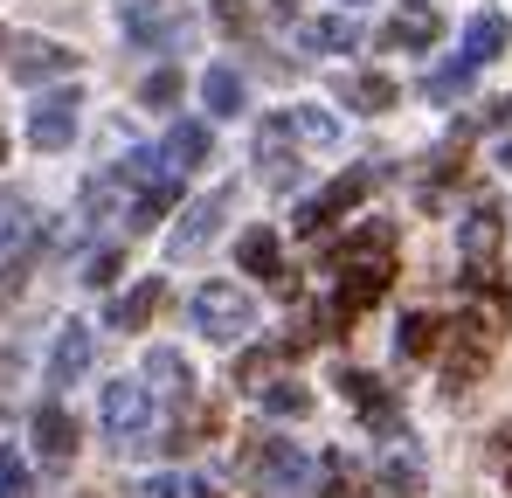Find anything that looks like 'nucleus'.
Wrapping results in <instances>:
<instances>
[{
	"mask_svg": "<svg viewBox=\"0 0 512 498\" xmlns=\"http://www.w3.org/2000/svg\"><path fill=\"white\" fill-rule=\"evenodd\" d=\"M201 160H208V125H194V118L173 125L167 146H160V166H167V173H187V166H201Z\"/></svg>",
	"mask_w": 512,
	"mask_h": 498,
	"instance_id": "nucleus-20",
	"label": "nucleus"
},
{
	"mask_svg": "<svg viewBox=\"0 0 512 498\" xmlns=\"http://www.w3.org/2000/svg\"><path fill=\"white\" fill-rule=\"evenodd\" d=\"M84 367H90V326L70 319V326L56 332V353H49V388H77Z\"/></svg>",
	"mask_w": 512,
	"mask_h": 498,
	"instance_id": "nucleus-13",
	"label": "nucleus"
},
{
	"mask_svg": "<svg viewBox=\"0 0 512 498\" xmlns=\"http://www.w3.org/2000/svg\"><path fill=\"white\" fill-rule=\"evenodd\" d=\"M7 70H14L21 83H49V77H70V70H77V56H70L63 42H49V35H14Z\"/></svg>",
	"mask_w": 512,
	"mask_h": 498,
	"instance_id": "nucleus-9",
	"label": "nucleus"
},
{
	"mask_svg": "<svg viewBox=\"0 0 512 498\" xmlns=\"http://www.w3.org/2000/svg\"><path fill=\"white\" fill-rule=\"evenodd\" d=\"M35 492V478H28V464L14 457V450H0V498H28Z\"/></svg>",
	"mask_w": 512,
	"mask_h": 498,
	"instance_id": "nucleus-28",
	"label": "nucleus"
},
{
	"mask_svg": "<svg viewBox=\"0 0 512 498\" xmlns=\"http://www.w3.org/2000/svg\"><path fill=\"white\" fill-rule=\"evenodd\" d=\"M471 83V63H457V70H436L429 77V97H450V90H464Z\"/></svg>",
	"mask_w": 512,
	"mask_h": 498,
	"instance_id": "nucleus-33",
	"label": "nucleus"
},
{
	"mask_svg": "<svg viewBox=\"0 0 512 498\" xmlns=\"http://www.w3.org/2000/svg\"><path fill=\"white\" fill-rule=\"evenodd\" d=\"M243 464H250V478L270 498H298L305 492V450H298V443H256Z\"/></svg>",
	"mask_w": 512,
	"mask_h": 498,
	"instance_id": "nucleus-7",
	"label": "nucleus"
},
{
	"mask_svg": "<svg viewBox=\"0 0 512 498\" xmlns=\"http://www.w3.org/2000/svg\"><path fill=\"white\" fill-rule=\"evenodd\" d=\"M499 332L485 312H464L457 326H450V353H443V388L450 395H464V388H478V374L492 367V353H499Z\"/></svg>",
	"mask_w": 512,
	"mask_h": 498,
	"instance_id": "nucleus-2",
	"label": "nucleus"
},
{
	"mask_svg": "<svg viewBox=\"0 0 512 498\" xmlns=\"http://www.w3.org/2000/svg\"><path fill=\"white\" fill-rule=\"evenodd\" d=\"M499 166H506V173H512V139H506V146H499Z\"/></svg>",
	"mask_w": 512,
	"mask_h": 498,
	"instance_id": "nucleus-38",
	"label": "nucleus"
},
{
	"mask_svg": "<svg viewBox=\"0 0 512 498\" xmlns=\"http://www.w3.org/2000/svg\"><path fill=\"white\" fill-rule=\"evenodd\" d=\"M201 97H208V111H215V118H236V111H243V97H250V90H243V77H236V70H229V63H215V70H208V77H201Z\"/></svg>",
	"mask_w": 512,
	"mask_h": 498,
	"instance_id": "nucleus-24",
	"label": "nucleus"
},
{
	"mask_svg": "<svg viewBox=\"0 0 512 498\" xmlns=\"http://www.w3.org/2000/svg\"><path fill=\"white\" fill-rule=\"evenodd\" d=\"M0 160H7V132H0Z\"/></svg>",
	"mask_w": 512,
	"mask_h": 498,
	"instance_id": "nucleus-39",
	"label": "nucleus"
},
{
	"mask_svg": "<svg viewBox=\"0 0 512 498\" xmlns=\"http://www.w3.org/2000/svg\"><path fill=\"white\" fill-rule=\"evenodd\" d=\"M263 7H270V14H284V21L298 14V0H263Z\"/></svg>",
	"mask_w": 512,
	"mask_h": 498,
	"instance_id": "nucleus-37",
	"label": "nucleus"
},
{
	"mask_svg": "<svg viewBox=\"0 0 512 498\" xmlns=\"http://www.w3.org/2000/svg\"><path fill=\"white\" fill-rule=\"evenodd\" d=\"M374 180H381V173H340L333 187H319L312 201H298L291 229H298V236H319L326 222H340L346 208H360V201H367V187H374Z\"/></svg>",
	"mask_w": 512,
	"mask_h": 498,
	"instance_id": "nucleus-5",
	"label": "nucleus"
},
{
	"mask_svg": "<svg viewBox=\"0 0 512 498\" xmlns=\"http://www.w3.org/2000/svg\"><path fill=\"white\" fill-rule=\"evenodd\" d=\"M139 97H146V104H173V97H180V70H153Z\"/></svg>",
	"mask_w": 512,
	"mask_h": 498,
	"instance_id": "nucleus-32",
	"label": "nucleus"
},
{
	"mask_svg": "<svg viewBox=\"0 0 512 498\" xmlns=\"http://www.w3.org/2000/svg\"><path fill=\"white\" fill-rule=\"evenodd\" d=\"M346 7H360V0H346Z\"/></svg>",
	"mask_w": 512,
	"mask_h": 498,
	"instance_id": "nucleus-42",
	"label": "nucleus"
},
{
	"mask_svg": "<svg viewBox=\"0 0 512 498\" xmlns=\"http://www.w3.org/2000/svg\"><path fill=\"white\" fill-rule=\"evenodd\" d=\"M506 49H512L506 14H492V7H485V14H471V28H464V63H471V70H485V63H499Z\"/></svg>",
	"mask_w": 512,
	"mask_h": 498,
	"instance_id": "nucleus-14",
	"label": "nucleus"
},
{
	"mask_svg": "<svg viewBox=\"0 0 512 498\" xmlns=\"http://www.w3.org/2000/svg\"><path fill=\"white\" fill-rule=\"evenodd\" d=\"M28 222H35V215H28V201H0V249L21 243V236H28Z\"/></svg>",
	"mask_w": 512,
	"mask_h": 498,
	"instance_id": "nucleus-29",
	"label": "nucleus"
},
{
	"mask_svg": "<svg viewBox=\"0 0 512 498\" xmlns=\"http://www.w3.org/2000/svg\"><path fill=\"white\" fill-rule=\"evenodd\" d=\"M346 104H353V111H388V104H395V83L388 77H353L346 83Z\"/></svg>",
	"mask_w": 512,
	"mask_h": 498,
	"instance_id": "nucleus-27",
	"label": "nucleus"
},
{
	"mask_svg": "<svg viewBox=\"0 0 512 498\" xmlns=\"http://www.w3.org/2000/svg\"><path fill=\"white\" fill-rule=\"evenodd\" d=\"M132 498H180V478H146V485H132Z\"/></svg>",
	"mask_w": 512,
	"mask_h": 498,
	"instance_id": "nucleus-35",
	"label": "nucleus"
},
{
	"mask_svg": "<svg viewBox=\"0 0 512 498\" xmlns=\"http://www.w3.org/2000/svg\"><path fill=\"white\" fill-rule=\"evenodd\" d=\"M97 422H104V436H111L118 450H132V443L146 436V422H153V388H139V381H111L104 402H97Z\"/></svg>",
	"mask_w": 512,
	"mask_h": 498,
	"instance_id": "nucleus-4",
	"label": "nucleus"
},
{
	"mask_svg": "<svg viewBox=\"0 0 512 498\" xmlns=\"http://www.w3.org/2000/svg\"><path fill=\"white\" fill-rule=\"evenodd\" d=\"M388 277H395V222H367L360 236H346L340 256V298H333V326H353L367 305L388 298Z\"/></svg>",
	"mask_w": 512,
	"mask_h": 498,
	"instance_id": "nucleus-1",
	"label": "nucleus"
},
{
	"mask_svg": "<svg viewBox=\"0 0 512 498\" xmlns=\"http://www.w3.org/2000/svg\"><path fill=\"white\" fill-rule=\"evenodd\" d=\"M146 381H160V395H173V402H187V388H194V367H187L173 346H153V353H146Z\"/></svg>",
	"mask_w": 512,
	"mask_h": 498,
	"instance_id": "nucleus-23",
	"label": "nucleus"
},
{
	"mask_svg": "<svg viewBox=\"0 0 512 498\" xmlns=\"http://www.w3.org/2000/svg\"><path fill=\"white\" fill-rule=\"evenodd\" d=\"M506 485H512V464H506Z\"/></svg>",
	"mask_w": 512,
	"mask_h": 498,
	"instance_id": "nucleus-41",
	"label": "nucleus"
},
{
	"mask_svg": "<svg viewBox=\"0 0 512 498\" xmlns=\"http://www.w3.org/2000/svg\"><path fill=\"white\" fill-rule=\"evenodd\" d=\"M236 263L263 277V284H284V249H277V229H250L243 243H236Z\"/></svg>",
	"mask_w": 512,
	"mask_h": 498,
	"instance_id": "nucleus-19",
	"label": "nucleus"
},
{
	"mask_svg": "<svg viewBox=\"0 0 512 498\" xmlns=\"http://www.w3.org/2000/svg\"><path fill=\"white\" fill-rule=\"evenodd\" d=\"M312 498H353V471H346V457H340V450L326 457V485H319Z\"/></svg>",
	"mask_w": 512,
	"mask_h": 498,
	"instance_id": "nucleus-31",
	"label": "nucleus"
},
{
	"mask_svg": "<svg viewBox=\"0 0 512 498\" xmlns=\"http://www.w3.org/2000/svg\"><path fill=\"white\" fill-rule=\"evenodd\" d=\"M160 305H167V284H160V277H139V284L111 305V326H118V332H139L153 312H160Z\"/></svg>",
	"mask_w": 512,
	"mask_h": 498,
	"instance_id": "nucleus-18",
	"label": "nucleus"
},
{
	"mask_svg": "<svg viewBox=\"0 0 512 498\" xmlns=\"http://www.w3.org/2000/svg\"><path fill=\"white\" fill-rule=\"evenodd\" d=\"M77 111H84L77 90H49V97L28 111V139H35V153H63V146L77 139Z\"/></svg>",
	"mask_w": 512,
	"mask_h": 498,
	"instance_id": "nucleus-8",
	"label": "nucleus"
},
{
	"mask_svg": "<svg viewBox=\"0 0 512 498\" xmlns=\"http://www.w3.org/2000/svg\"><path fill=\"white\" fill-rule=\"evenodd\" d=\"M256 402L270 415H312V388H298V381H263Z\"/></svg>",
	"mask_w": 512,
	"mask_h": 498,
	"instance_id": "nucleus-26",
	"label": "nucleus"
},
{
	"mask_svg": "<svg viewBox=\"0 0 512 498\" xmlns=\"http://www.w3.org/2000/svg\"><path fill=\"white\" fill-rule=\"evenodd\" d=\"M340 395L367 415V429H374V436H395V429H402V402H395L374 374H340Z\"/></svg>",
	"mask_w": 512,
	"mask_h": 498,
	"instance_id": "nucleus-11",
	"label": "nucleus"
},
{
	"mask_svg": "<svg viewBox=\"0 0 512 498\" xmlns=\"http://www.w3.org/2000/svg\"><path fill=\"white\" fill-rule=\"evenodd\" d=\"M457 249L471 263H492V249H499V201H471V215L457 222Z\"/></svg>",
	"mask_w": 512,
	"mask_h": 498,
	"instance_id": "nucleus-17",
	"label": "nucleus"
},
{
	"mask_svg": "<svg viewBox=\"0 0 512 498\" xmlns=\"http://www.w3.org/2000/svg\"><path fill=\"white\" fill-rule=\"evenodd\" d=\"M298 42L312 56H353L360 49V21L353 14H326V21H298Z\"/></svg>",
	"mask_w": 512,
	"mask_h": 498,
	"instance_id": "nucleus-16",
	"label": "nucleus"
},
{
	"mask_svg": "<svg viewBox=\"0 0 512 498\" xmlns=\"http://www.w3.org/2000/svg\"><path fill=\"white\" fill-rule=\"evenodd\" d=\"M485 125H512V97H492L485 104Z\"/></svg>",
	"mask_w": 512,
	"mask_h": 498,
	"instance_id": "nucleus-36",
	"label": "nucleus"
},
{
	"mask_svg": "<svg viewBox=\"0 0 512 498\" xmlns=\"http://www.w3.org/2000/svg\"><path fill=\"white\" fill-rule=\"evenodd\" d=\"M35 450H42L56 471L77 457V415L63 409V402H42V409H35Z\"/></svg>",
	"mask_w": 512,
	"mask_h": 498,
	"instance_id": "nucleus-12",
	"label": "nucleus"
},
{
	"mask_svg": "<svg viewBox=\"0 0 512 498\" xmlns=\"http://www.w3.org/2000/svg\"><path fill=\"white\" fill-rule=\"evenodd\" d=\"M443 42V14L436 7H402L395 21H388V49H409V56H423Z\"/></svg>",
	"mask_w": 512,
	"mask_h": 498,
	"instance_id": "nucleus-15",
	"label": "nucleus"
},
{
	"mask_svg": "<svg viewBox=\"0 0 512 498\" xmlns=\"http://www.w3.org/2000/svg\"><path fill=\"white\" fill-rule=\"evenodd\" d=\"M381 492L388 498H416L423 492V457H416V450H395V457L381 464Z\"/></svg>",
	"mask_w": 512,
	"mask_h": 498,
	"instance_id": "nucleus-25",
	"label": "nucleus"
},
{
	"mask_svg": "<svg viewBox=\"0 0 512 498\" xmlns=\"http://www.w3.org/2000/svg\"><path fill=\"white\" fill-rule=\"evenodd\" d=\"M215 21H222L229 35H243V28H250V7H243V0H215Z\"/></svg>",
	"mask_w": 512,
	"mask_h": 498,
	"instance_id": "nucleus-34",
	"label": "nucleus"
},
{
	"mask_svg": "<svg viewBox=\"0 0 512 498\" xmlns=\"http://www.w3.org/2000/svg\"><path fill=\"white\" fill-rule=\"evenodd\" d=\"M256 166L270 187H291L298 180V139H291V118H263L256 125Z\"/></svg>",
	"mask_w": 512,
	"mask_h": 498,
	"instance_id": "nucleus-10",
	"label": "nucleus"
},
{
	"mask_svg": "<svg viewBox=\"0 0 512 498\" xmlns=\"http://www.w3.org/2000/svg\"><path fill=\"white\" fill-rule=\"evenodd\" d=\"M229 208H236V194H229V187H215V194H201V201H194V208L180 215V229L167 236V249H173V256H201V249H208L215 236H222V222H229Z\"/></svg>",
	"mask_w": 512,
	"mask_h": 498,
	"instance_id": "nucleus-6",
	"label": "nucleus"
},
{
	"mask_svg": "<svg viewBox=\"0 0 512 498\" xmlns=\"http://www.w3.org/2000/svg\"><path fill=\"white\" fill-rule=\"evenodd\" d=\"M194 332H208V339H222V346L250 339L256 332V298L236 291V284H201V291H194Z\"/></svg>",
	"mask_w": 512,
	"mask_h": 498,
	"instance_id": "nucleus-3",
	"label": "nucleus"
},
{
	"mask_svg": "<svg viewBox=\"0 0 512 498\" xmlns=\"http://www.w3.org/2000/svg\"><path fill=\"white\" fill-rule=\"evenodd\" d=\"M194 498H215V492H194Z\"/></svg>",
	"mask_w": 512,
	"mask_h": 498,
	"instance_id": "nucleus-40",
	"label": "nucleus"
},
{
	"mask_svg": "<svg viewBox=\"0 0 512 498\" xmlns=\"http://www.w3.org/2000/svg\"><path fill=\"white\" fill-rule=\"evenodd\" d=\"M284 118H291V139L298 146H340V118L326 104H291Z\"/></svg>",
	"mask_w": 512,
	"mask_h": 498,
	"instance_id": "nucleus-22",
	"label": "nucleus"
},
{
	"mask_svg": "<svg viewBox=\"0 0 512 498\" xmlns=\"http://www.w3.org/2000/svg\"><path fill=\"white\" fill-rule=\"evenodd\" d=\"M436 332H443L436 312H402V326H395V360H429V353H436Z\"/></svg>",
	"mask_w": 512,
	"mask_h": 498,
	"instance_id": "nucleus-21",
	"label": "nucleus"
},
{
	"mask_svg": "<svg viewBox=\"0 0 512 498\" xmlns=\"http://www.w3.org/2000/svg\"><path fill=\"white\" fill-rule=\"evenodd\" d=\"M118 270H125V256H118V249H97V256L84 263V284L104 291V284H118Z\"/></svg>",
	"mask_w": 512,
	"mask_h": 498,
	"instance_id": "nucleus-30",
	"label": "nucleus"
}]
</instances>
